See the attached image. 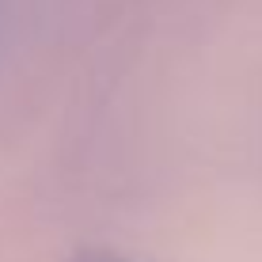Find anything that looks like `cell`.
<instances>
[{
	"label": "cell",
	"mask_w": 262,
	"mask_h": 262,
	"mask_svg": "<svg viewBox=\"0 0 262 262\" xmlns=\"http://www.w3.org/2000/svg\"><path fill=\"white\" fill-rule=\"evenodd\" d=\"M69 262H137V258L122 255V251H111V247H88L80 255H72Z\"/></svg>",
	"instance_id": "obj_1"
}]
</instances>
